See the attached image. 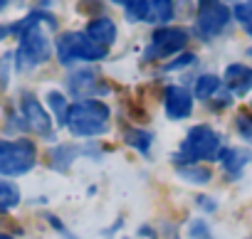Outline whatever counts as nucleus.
Instances as JSON below:
<instances>
[{"mask_svg":"<svg viewBox=\"0 0 252 239\" xmlns=\"http://www.w3.org/2000/svg\"><path fill=\"white\" fill-rule=\"evenodd\" d=\"M42 23H47L50 27H55V18L37 10V13H30L25 20H20L18 25H13V32L20 37V47H18V54H15V62H18V69H32L42 62L50 59L52 54V45L47 40V35L42 32Z\"/></svg>","mask_w":252,"mask_h":239,"instance_id":"1","label":"nucleus"},{"mask_svg":"<svg viewBox=\"0 0 252 239\" xmlns=\"http://www.w3.org/2000/svg\"><path fill=\"white\" fill-rule=\"evenodd\" d=\"M109 116H111V111L106 104H101L96 99H82L69 106L64 126L77 138H92L109 129Z\"/></svg>","mask_w":252,"mask_h":239,"instance_id":"2","label":"nucleus"},{"mask_svg":"<svg viewBox=\"0 0 252 239\" xmlns=\"http://www.w3.org/2000/svg\"><path fill=\"white\" fill-rule=\"evenodd\" d=\"M220 156H222L220 136L210 126H195L188 131L186 141L181 143L176 153V163L193 165L198 160H220Z\"/></svg>","mask_w":252,"mask_h":239,"instance_id":"3","label":"nucleus"},{"mask_svg":"<svg viewBox=\"0 0 252 239\" xmlns=\"http://www.w3.org/2000/svg\"><path fill=\"white\" fill-rule=\"evenodd\" d=\"M55 50H57V59L64 67H69V64L79 62V59L82 62H99L109 52V47H101V45L92 42L84 32H64V35H60Z\"/></svg>","mask_w":252,"mask_h":239,"instance_id":"4","label":"nucleus"},{"mask_svg":"<svg viewBox=\"0 0 252 239\" xmlns=\"http://www.w3.org/2000/svg\"><path fill=\"white\" fill-rule=\"evenodd\" d=\"M37 151L35 143L28 138H15V141H3L0 138V175H25L28 170L35 168Z\"/></svg>","mask_w":252,"mask_h":239,"instance_id":"5","label":"nucleus"},{"mask_svg":"<svg viewBox=\"0 0 252 239\" xmlns=\"http://www.w3.org/2000/svg\"><path fill=\"white\" fill-rule=\"evenodd\" d=\"M232 13L227 5H222L220 0H200L198 5V18H195V27L200 32V37L210 40L215 35H220L227 23H230Z\"/></svg>","mask_w":252,"mask_h":239,"instance_id":"6","label":"nucleus"},{"mask_svg":"<svg viewBox=\"0 0 252 239\" xmlns=\"http://www.w3.org/2000/svg\"><path fill=\"white\" fill-rule=\"evenodd\" d=\"M188 30L183 27H161L154 32L151 45L146 47V59H163L181 52L188 45Z\"/></svg>","mask_w":252,"mask_h":239,"instance_id":"7","label":"nucleus"},{"mask_svg":"<svg viewBox=\"0 0 252 239\" xmlns=\"http://www.w3.org/2000/svg\"><path fill=\"white\" fill-rule=\"evenodd\" d=\"M20 108L25 116V124L42 138H52V118L47 116V111L42 108V104L32 96V94H23L20 99Z\"/></svg>","mask_w":252,"mask_h":239,"instance_id":"8","label":"nucleus"},{"mask_svg":"<svg viewBox=\"0 0 252 239\" xmlns=\"http://www.w3.org/2000/svg\"><path fill=\"white\" fill-rule=\"evenodd\" d=\"M163 106H166L168 118H176V121H181V118L190 116V111H193V94H190L188 89H183V86H168V89H166Z\"/></svg>","mask_w":252,"mask_h":239,"instance_id":"9","label":"nucleus"},{"mask_svg":"<svg viewBox=\"0 0 252 239\" xmlns=\"http://www.w3.org/2000/svg\"><path fill=\"white\" fill-rule=\"evenodd\" d=\"M225 84L235 96H245L252 89V69L245 64H230L225 69Z\"/></svg>","mask_w":252,"mask_h":239,"instance_id":"10","label":"nucleus"},{"mask_svg":"<svg viewBox=\"0 0 252 239\" xmlns=\"http://www.w3.org/2000/svg\"><path fill=\"white\" fill-rule=\"evenodd\" d=\"M92 42L101 45V47H109L114 40H116V25L114 20L109 18H94L89 25H87V32H84Z\"/></svg>","mask_w":252,"mask_h":239,"instance_id":"11","label":"nucleus"},{"mask_svg":"<svg viewBox=\"0 0 252 239\" xmlns=\"http://www.w3.org/2000/svg\"><path fill=\"white\" fill-rule=\"evenodd\" d=\"M250 160H252V153H250L247 148H227V151H222V156H220L222 168H225L230 175H235V178L242 173V168H245Z\"/></svg>","mask_w":252,"mask_h":239,"instance_id":"12","label":"nucleus"},{"mask_svg":"<svg viewBox=\"0 0 252 239\" xmlns=\"http://www.w3.org/2000/svg\"><path fill=\"white\" fill-rule=\"evenodd\" d=\"M67 84H69V91L72 94H77V96H92L96 91V74L82 69V72H74L67 79Z\"/></svg>","mask_w":252,"mask_h":239,"instance_id":"13","label":"nucleus"},{"mask_svg":"<svg viewBox=\"0 0 252 239\" xmlns=\"http://www.w3.org/2000/svg\"><path fill=\"white\" fill-rule=\"evenodd\" d=\"M173 18V0H149V18L151 23H171Z\"/></svg>","mask_w":252,"mask_h":239,"instance_id":"14","label":"nucleus"},{"mask_svg":"<svg viewBox=\"0 0 252 239\" xmlns=\"http://www.w3.org/2000/svg\"><path fill=\"white\" fill-rule=\"evenodd\" d=\"M20 202V190L15 183L0 178V212H8Z\"/></svg>","mask_w":252,"mask_h":239,"instance_id":"15","label":"nucleus"},{"mask_svg":"<svg viewBox=\"0 0 252 239\" xmlns=\"http://www.w3.org/2000/svg\"><path fill=\"white\" fill-rule=\"evenodd\" d=\"M218 89H220V77H215V74H203V77H198V81H195V86H193V94H195L198 99H210Z\"/></svg>","mask_w":252,"mask_h":239,"instance_id":"16","label":"nucleus"},{"mask_svg":"<svg viewBox=\"0 0 252 239\" xmlns=\"http://www.w3.org/2000/svg\"><path fill=\"white\" fill-rule=\"evenodd\" d=\"M178 175L183 178V180H188V183H195V185H205L208 180H210V170L208 168H200V165H181L178 168Z\"/></svg>","mask_w":252,"mask_h":239,"instance_id":"17","label":"nucleus"},{"mask_svg":"<svg viewBox=\"0 0 252 239\" xmlns=\"http://www.w3.org/2000/svg\"><path fill=\"white\" fill-rule=\"evenodd\" d=\"M47 104H50V111H52L55 118H57V124L64 126V124H67V111H69L64 96H62L60 91H50V94H47Z\"/></svg>","mask_w":252,"mask_h":239,"instance_id":"18","label":"nucleus"},{"mask_svg":"<svg viewBox=\"0 0 252 239\" xmlns=\"http://www.w3.org/2000/svg\"><path fill=\"white\" fill-rule=\"evenodd\" d=\"M126 143H129L131 148H136V151H141V153H149V148H151V143H154V136H151L149 131L134 129V131L126 133Z\"/></svg>","mask_w":252,"mask_h":239,"instance_id":"19","label":"nucleus"},{"mask_svg":"<svg viewBox=\"0 0 252 239\" xmlns=\"http://www.w3.org/2000/svg\"><path fill=\"white\" fill-rule=\"evenodd\" d=\"M235 20L245 27L247 35H252V0H245V3H237L235 10H232Z\"/></svg>","mask_w":252,"mask_h":239,"instance_id":"20","label":"nucleus"},{"mask_svg":"<svg viewBox=\"0 0 252 239\" xmlns=\"http://www.w3.org/2000/svg\"><path fill=\"white\" fill-rule=\"evenodd\" d=\"M149 18V0H134V3L126 5V20H146Z\"/></svg>","mask_w":252,"mask_h":239,"instance_id":"21","label":"nucleus"},{"mask_svg":"<svg viewBox=\"0 0 252 239\" xmlns=\"http://www.w3.org/2000/svg\"><path fill=\"white\" fill-rule=\"evenodd\" d=\"M72 158H74V148L72 146H60L57 151H52V165L57 170H67Z\"/></svg>","mask_w":252,"mask_h":239,"instance_id":"22","label":"nucleus"},{"mask_svg":"<svg viewBox=\"0 0 252 239\" xmlns=\"http://www.w3.org/2000/svg\"><path fill=\"white\" fill-rule=\"evenodd\" d=\"M188 232H190V239H210V229L203 219H193L188 224Z\"/></svg>","mask_w":252,"mask_h":239,"instance_id":"23","label":"nucleus"},{"mask_svg":"<svg viewBox=\"0 0 252 239\" xmlns=\"http://www.w3.org/2000/svg\"><path fill=\"white\" fill-rule=\"evenodd\" d=\"M237 131H240L242 138L252 141V116L250 113H240L237 116Z\"/></svg>","mask_w":252,"mask_h":239,"instance_id":"24","label":"nucleus"},{"mask_svg":"<svg viewBox=\"0 0 252 239\" xmlns=\"http://www.w3.org/2000/svg\"><path fill=\"white\" fill-rule=\"evenodd\" d=\"M193 62H195V54H183V57L173 59L171 64H166V69H168V72H171V69H183V67L193 64Z\"/></svg>","mask_w":252,"mask_h":239,"instance_id":"25","label":"nucleus"},{"mask_svg":"<svg viewBox=\"0 0 252 239\" xmlns=\"http://www.w3.org/2000/svg\"><path fill=\"white\" fill-rule=\"evenodd\" d=\"M8 84V67L3 64V59H0V89H3Z\"/></svg>","mask_w":252,"mask_h":239,"instance_id":"26","label":"nucleus"},{"mask_svg":"<svg viewBox=\"0 0 252 239\" xmlns=\"http://www.w3.org/2000/svg\"><path fill=\"white\" fill-rule=\"evenodd\" d=\"M13 32V27H3V25H0V40H3V37H8Z\"/></svg>","mask_w":252,"mask_h":239,"instance_id":"27","label":"nucleus"},{"mask_svg":"<svg viewBox=\"0 0 252 239\" xmlns=\"http://www.w3.org/2000/svg\"><path fill=\"white\" fill-rule=\"evenodd\" d=\"M116 5H129V3H134V0H114Z\"/></svg>","mask_w":252,"mask_h":239,"instance_id":"28","label":"nucleus"},{"mask_svg":"<svg viewBox=\"0 0 252 239\" xmlns=\"http://www.w3.org/2000/svg\"><path fill=\"white\" fill-rule=\"evenodd\" d=\"M8 3H10V0H0V13L5 10V5H8Z\"/></svg>","mask_w":252,"mask_h":239,"instance_id":"29","label":"nucleus"},{"mask_svg":"<svg viewBox=\"0 0 252 239\" xmlns=\"http://www.w3.org/2000/svg\"><path fill=\"white\" fill-rule=\"evenodd\" d=\"M0 239H13L10 234H0Z\"/></svg>","mask_w":252,"mask_h":239,"instance_id":"30","label":"nucleus"}]
</instances>
